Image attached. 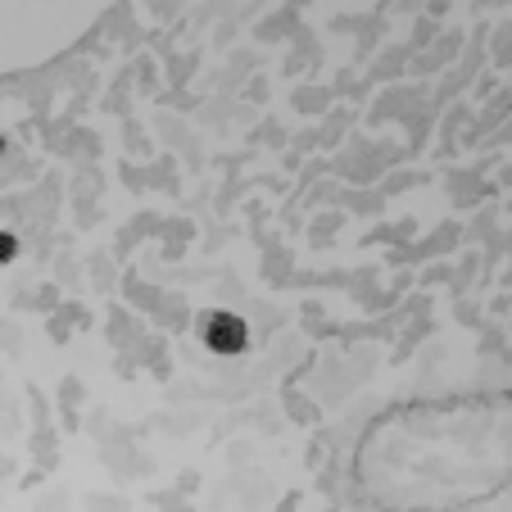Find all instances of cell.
<instances>
[{"instance_id":"6da1fadb","label":"cell","mask_w":512,"mask_h":512,"mask_svg":"<svg viewBox=\"0 0 512 512\" xmlns=\"http://www.w3.org/2000/svg\"><path fill=\"white\" fill-rule=\"evenodd\" d=\"M118 0H0V78H23L91 37Z\"/></svg>"},{"instance_id":"7a4b0ae2","label":"cell","mask_w":512,"mask_h":512,"mask_svg":"<svg viewBox=\"0 0 512 512\" xmlns=\"http://www.w3.org/2000/svg\"><path fill=\"white\" fill-rule=\"evenodd\" d=\"M204 336H209L213 349H227V354H232V349H245V327L236 318H223V313H213Z\"/></svg>"}]
</instances>
